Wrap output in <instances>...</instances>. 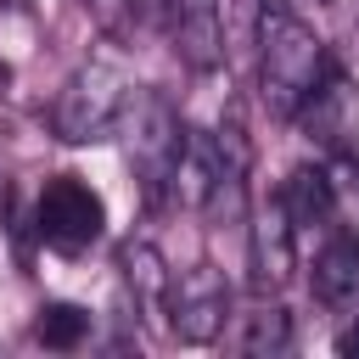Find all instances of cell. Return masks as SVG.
Returning a JSON list of instances; mask_svg holds the SVG:
<instances>
[{
  "label": "cell",
  "instance_id": "10",
  "mask_svg": "<svg viewBox=\"0 0 359 359\" xmlns=\"http://www.w3.org/2000/svg\"><path fill=\"white\" fill-rule=\"evenodd\" d=\"M309 286H314V303L331 309V314L359 309V236H353V230H337V236L314 252Z\"/></svg>",
  "mask_w": 359,
  "mask_h": 359
},
{
  "label": "cell",
  "instance_id": "17",
  "mask_svg": "<svg viewBox=\"0 0 359 359\" xmlns=\"http://www.w3.org/2000/svg\"><path fill=\"white\" fill-rule=\"evenodd\" d=\"M0 180H6V174H0ZM0 191H6V185H0Z\"/></svg>",
  "mask_w": 359,
  "mask_h": 359
},
{
  "label": "cell",
  "instance_id": "9",
  "mask_svg": "<svg viewBox=\"0 0 359 359\" xmlns=\"http://www.w3.org/2000/svg\"><path fill=\"white\" fill-rule=\"evenodd\" d=\"M224 348L230 353H247V359H275V353H286L292 348V314L269 297V292H258L241 314H230L224 320Z\"/></svg>",
  "mask_w": 359,
  "mask_h": 359
},
{
  "label": "cell",
  "instance_id": "2",
  "mask_svg": "<svg viewBox=\"0 0 359 359\" xmlns=\"http://www.w3.org/2000/svg\"><path fill=\"white\" fill-rule=\"evenodd\" d=\"M129 95H135V84H129L123 62L118 56H90L84 67H73V79L62 84V95L50 107L56 140L95 146V140L118 135L123 129V112H129Z\"/></svg>",
  "mask_w": 359,
  "mask_h": 359
},
{
  "label": "cell",
  "instance_id": "5",
  "mask_svg": "<svg viewBox=\"0 0 359 359\" xmlns=\"http://www.w3.org/2000/svg\"><path fill=\"white\" fill-rule=\"evenodd\" d=\"M101 224H107V208L101 196L79 180V174H56L45 191H39V208H34V230L50 252H84L101 241Z\"/></svg>",
  "mask_w": 359,
  "mask_h": 359
},
{
  "label": "cell",
  "instance_id": "13",
  "mask_svg": "<svg viewBox=\"0 0 359 359\" xmlns=\"http://www.w3.org/2000/svg\"><path fill=\"white\" fill-rule=\"evenodd\" d=\"M118 269H123V286L135 292V309L163 314V292H168V275H174V269L163 264V252H157L151 241H123Z\"/></svg>",
  "mask_w": 359,
  "mask_h": 359
},
{
  "label": "cell",
  "instance_id": "6",
  "mask_svg": "<svg viewBox=\"0 0 359 359\" xmlns=\"http://www.w3.org/2000/svg\"><path fill=\"white\" fill-rule=\"evenodd\" d=\"M297 129L320 146V151H353L359 146V90L353 79L331 62L325 79L314 84V95L297 107Z\"/></svg>",
  "mask_w": 359,
  "mask_h": 359
},
{
  "label": "cell",
  "instance_id": "14",
  "mask_svg": "<svg viewBox=\"0 0 359 359\" xmlns=\"http://www.w3.org/2000/svg\"><path fill=\"white\" fill-rule=\"evenodd\" d=\"M84 337H90V314H84L79 303H45L39 320H34V342H39V348L73 353Z\"/></svg>",
  "mask_w": 359,
  "mask_h": 359
},
{
  "label": "cell",
  "instance_id": "16",
  "mask_svg": "<svg viewBox=\"0 0 359 359\" xmlns=\"http://www.w3.org/2000/svg\"><path fill=\"white\" fill-rule=\"evenodd\" d=\"M6 90H11V67H6V56H0V101H6Z\"/></svg>",
  "mask_w": 359,
  "mask_h": 359
},
{
  "label": "cell",
  "instance_id": "1",
  "mask_svg": "<svg viewBox=\"0 0 359 359\" xmlns=\"http://www.w3.org/2000/svg\"><path fill=\"white\" fill-rule=\"evenodd\" d=\"M258 95L275 118H297V107L314 95V84L325 79L331 56L325 39L297 17V11H264L258 28Z\"/></svg>",
  "mask_w": 359,
  "mask_h": 359
},
{
  "label": "cell",
  "instance_id": "7",
  "mask_svg": "<svg viewBox=\"0 0 359 359\" xmlns=\"http://www.w3.org/2000/svg\"><path fill=\"white\" fill-rule=\"evenodd\" d=\"M157 17L168 22V39L191 73H213L224 62V22L219 0H157Z\"/></svg>",
  "mask_w": 359,
  "mask_h": 359
},
{
  "label": "cell",
  "instance_id": "12",
  "mask_svg": "<svg viewBox=\"0 0 359 359\" xmlns=\"http://www.w3.org/2000/svg\"><path fill=\"white\" fill-rule=\"evenodd\" d=\"M275 196H280V208H286V219H292L297 230H314V224H325V219L337 213V185H331V174L314 168V163L292 168Z\"/></svg>",
  "mask_w": 359,
  "mask_h": 359
},
{
  "label": "cell",
  "instance_id": "11",
  "mask_svg": "<svg viewBox=\"0 0 359 359\" xmlns=\"http://www.w3.org/2000/svg\"><path fill=\"white\" fill-rule=\"evenodd\" d=\"M213 185H219V140H213V129H185V135H180V151H174L168 191H174L185 208H202V213H208Z\"/></svg>",
  "mask_w": 359,
  "mask_h": 359
},
{
  "label": "cell",
  "instance_id": "8",
  "mask_svg": "<svg viewBox=\"0 0 359 359\" xmlns=\"http://www.w3.org/2000/svg\"><path fill=\"white\" fill-rule=\"evenodd\" d=\"M297 269V224L286 219L280 196H269V208H258L252 219V286L258 292H280Z\"/></svg>",
  "mask_w": 359,
  "mask_h": 359
},
{
  "label": "cell",
  "instance_id": "3",
  "mask_svg": "<svg viewBox=\"0 0 359 359\" xmlns=\"http://www.w3.org/2000/svg\"><path fill=\"white\" fill-rule=\"evenodd\" d=\"M163 314H168V337L174 342L208 348V342H219V331L230 320V280L213 264H191V269L168 275Z\"/></svg>",
  "mask_w": 359,
  "mask_h": 359
},
{
  "label": "cell",
  "instance_id": "15",
  "mask_svg": "<svg viewBox=\"0 0 359 359\" xmlns=\"http://www.w3.org/2000/svg\"><path fill=\"white\" fill-rule=\"evenodd\" d=\"M337 348H342V353H359V320H353V325L337 337Z\"/></svg>",
  "mask_w": 359,
  "mask_h": 359
},
{
  "label": "cell",
  "instance_id": "4",
  "mask_svg": "<svg viewBox=\"0 0 359 359\" xmlns=\"http://www.w3.org/2000/svg\"><path fill=\"white\" fill-rule=\"evenodd\" d=\"M123 123H129V163H135L140 191H146V202H163L185 123H180V112H174L163 95H129Z\"/></svg>",
  "mask_w": 359,
  "mask_h": 359
}]
</instances>
